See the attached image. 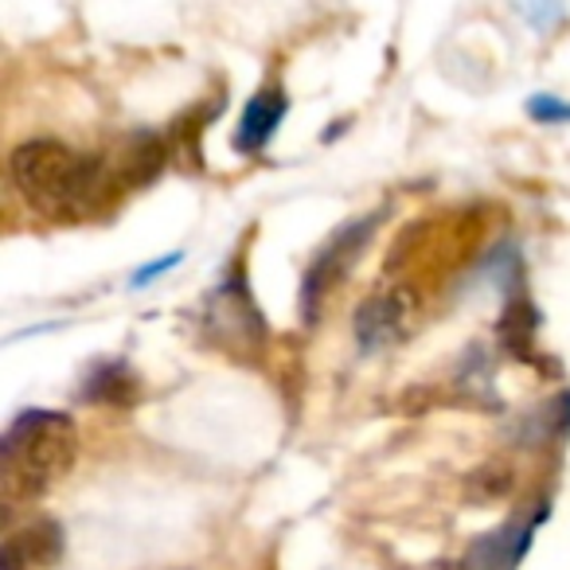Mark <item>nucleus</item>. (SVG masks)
Returning a JSON list of instances; mask_svg holds the SVG:
<instances>
[{"label":"nucleus","mask_w":570,"mask_h":570,"mask_svg":"<svg viewBox=\"0 0 570 570\" xmlns=\"http://www.w3.org/2000/svg\"><path fill=\"white\" fill-rule=\"evenodd\" d=\"M9 168L28 204L59 223L90 219V215L106 212L129 188L121 160L110 165V157L79 153L63 141H48V137L20 145L12 153Z\"/></svg>","instance_id":"nucleus-1"},{"label":"nucleus","mask_w":570,"mask_h":570,"mask_svg":"<svg viewBox=\"0 0 570 570\" xmlns=\"http://www.w3.org/2000/svg\"><path fill=\"white\" fill-rule=\"evenodd\" d=\"M79 458V430L59 411H24L0 442V481L9 500L56 489Z\"/></svg>","instance_id":"nucleus-2"},{"label":"nucleus","mask_w":570,"mask_h":570,"mask_svg":"<svg viewBox=\"0 0 570 570\" xmlns=\"http://www.w3.org/2000/svg\"><path fill=\"white\" fill-rule=\"evenodd\" d=\"M372 230H375V219H360V223H352V227L336 230V235L328 238L325 246H321V254L313 258L309 274H305V285H302V313H305V321L317 317L325 294L352 269V262L360 258V250H364V243L372 238Z\"/></svg>","instance_id":"nucleus-3"},{"label":"nucleus","mask_w":570,"mask_h":570,"mask_svg":"<svg viewBox=\"0 0 570 570\" xmlns=\"http://www.w3.org/2000/svg\"><path fill=\"white\" fill-rule=\"evenodd\" d=\"M207 328L215 333V341L235 344V348H258L266 328H262V317L254 309V302L246 297L243 282L230 277L215 289L212 297V313H207Z\"/></svg>","instance_id":"nucleus-4"},{"label":"nucleus","mask_w":570,"mask_h":570,"mask_svg":"<svg viewBox=\"0 0 570 570\" xmlns=\"http://www.w3.org/2000/svg\"><path fill=\"white\" fill-rule=\"evenodd\" d=\"M63 554V528L56 520H32L9 531L0 547V570H51Z\"/></svg>","instance_id":"nucleus-5"},{"label":"nucleus","mask_w":570,"mask_h":570,"mask_svg":"<svg viewBox=\"0 0 570 570\" xmlns=\"http://www.w3.org/2000/svg\"><path fill=\"white\" fill-rule=\"evenodd\" d=\"M406 313H411L406 294L387 289V294L367 297V302L360 305V313H356L360 344H364V348H383V344L399 341V336L406 333Z\"/></svg>","instance_id":"nucleus-6"},{"label":"nucleus","mask_w":570,"mask_h":570,"mask_svg":"<svg viewBox=\"0 0 570 570\" xmlns=\"http://www.w3.org/2000/svg\"><path fill=\"white\" fill-rule=\"evenodd\" d=\"M285 110H289V98H285L282 87H266L246 102L243 118H238L235 129V149L238 153H258L266 149V141L274 137V129L282 126Z\"/></svg>","instance_id":"nucleus-7"},{"label":"nucleus","mask_w":570,"mask_h":570,"mask_svg":"<svg viewBox=\"0 0 570 570\" xmlns=\"http://www.w3.org/2000/svg\"><path fill=\"white\" fill-rule=\"evenodd\" d=\"M531 539V523L512 520L504 528L481 535L465 551V570H512V562H520L523 547Z\"/></svg>","instance_id":"nucleus-8"},{"label":"nucleus","mask_w":570,"mask_h":570,"mask_svg":"<svg viewBox=\"0 0 570 570\" xmlns=\"http://www.w3.org/2000/svg\"><path fill=\"white\" fill-rule=\"evenodd\" d=\"M129 395H134V375H129V367L106 364L90 375L87 399H98V403H126Z\"/></svg>","instance_id":"nucleus-9"},{"label":"nucleus","mask_w":570,"mask_h":570,"mask_svg":"<svg viewBox=\"0 0 570 570\" xmlns=\"http://www.w3.org/2000/svg\"><path fill=\"white\" fill-rule=\"evenodd\" d=\"M504 344L515 352V356H523L531 344V328H535V309H531L528 302H512L504 309Z\"/></svg>","instance_id":"nucleus-10"},{"label":"nucleus","mask_w":570,"mask_h":570,"mask_svg":"<svg viewBox=\"0 0 570 570\" xmlns=\"http://www.w3.org/2000/svg\"><path fill=\"white\" fill-rule=\"evenodd\" d=\"M528 114L535 121H570V102H562V98H551V95H535L528 102Z\"/></svg>","instance_id":"nucleus-11"},{"label":"nucleus","mask_w":570,"mask_h":570,"mask_svg":"<svg viewBox=\"0 0 570 570\" xmlns=\"http://www.w3.org/2000/svg\"><path fill=\"white\" fill-rule=\"evenodd\" d=\"M176 262H180V254H168V258H160V262H149V266H141V269H137V274H134V285H137V289H141V285L149 282V277L168 274V269H173Z\"/></svg>","instance_id":"nucleus-12"}]
</instances>
